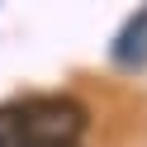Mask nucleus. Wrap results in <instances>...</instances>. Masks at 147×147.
<instances>
[{"instance_id": "3", "label": "nucleus", "mask_w": 147, "mask_h": 147, "mask_svg": "<svg viewBox=\"0 0 147 147\" xmlns=\"http://www.w3.org/2000/svg\"><path fill=\"white\" fill-rule=\"evenodd\" d=\"M38 147H81V142H38Z\"/></svg>"}, {"instance_id": "1", "label": "nucleus", "mask_w": 147, "mask_h": 147, "mask_svg": "<svg viewBox=\"0 0 147 147\" xmlns=\"http://www.w3.org/2000/svg\"><path fill=\"white\" fill-rule=\"evenodd\" d=\"M90 109L71 95H24L0 105V147H38V142H81Z\"/></svg>"}, {"instance_id": "2", "label": "nucleus", "mask_w": 147, "mask_h": 147, "mask_svg": "<svg viewBox=\"0 0 147 147\" xmlns=\"http://www.w3.org/2000/svg\"><path fill=\"white\" fill-rule=\"evenodd\" d=\"M109 62H114L119 71H142V67H147V5L133 10V14L123 19V29L114 33Z\"/></svg>"}]
</instances>
